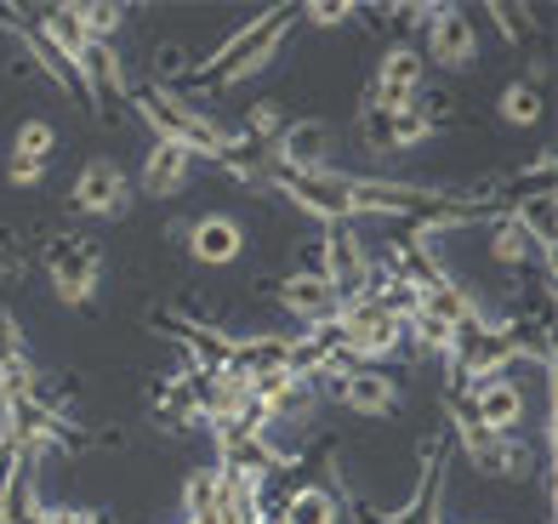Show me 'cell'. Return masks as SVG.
Wrapping results in <instances>:
<instances>
[{
	"label": "cell",
	"mask_w": 558,
	"mask_h": 524,
	"mask_svg": "<svg viewBox=\"0 0 558 524\" xmlns=\"http://www.w3.org/2000/svg\"><path fill=\"white\" fill-rule=\"evenodd\" d=\"M46 280H52V296L69 308H86L97 285H104V252L81 234H58L46 245Z\"/></svg>",
	"instance_id": "cell-4"
},
{
	"label": "cell",
	"mask_w": 558,
	"mask_h": 524,
	"mask_svg": "<svg viewBox=\"0 0 558 524\" xmlns=\"http://www.w3.org/2000/svg\"><path fill=\"white\" fill-rule=\"evenodd\" d=\"M542 524H553V519H542Z\"/></svg>",
	"instance_id": "cell-28"
},
{
	"label": "cell",
	"mask_w": 558,
	"mask_h": 524,
	"mask_svg": "<svg viewBox=\"0 0 558 524\" xmlns=\"http://www.w3.org/2000/svg\"><path fill=\"white\" fill-rule=\"evenodd\" d=\"M194 178V155L189 148H177V143H148V155H143V171H137V194L148 199H171V194H183Z\"/></svg>",
	"instance_id": "cell-18"
},
{
	"label": "cell",
	"mask_w": 558,
	"mask_h": 524,
	"mask_svg": "<svg viewBox=\"0 0 558 524\" xmlns=\"http://www.w3.org/2000/svg\"><path fill=\"white\" fill-rule=\"evenodd\" d=\"M416 46H422L427 69H473L478 63V17L468 7H434Z\"/></svg>",
	"instance_id": "cell-8"
},
{
	"label": "cell",
	"mask_w": 558,
	"mask_h": 524,
	"mask_svg": "<svg viewBox=\"0 0 558 524\" xmlns=\"http://www.w3.org/2000/svg\"><path fill=\"white\" fill-rule=\"evenodd\" d=\"M439 132V120L427 114L422 103L411 109H376V103H360V137L371 155H404V148H416Z\"/></svg>",
	"instance_id": "cell-10"
},
{
	"label": "cell",
	"mask_w": 558,
	"mask_h": 524,
	"mask_svg": "<svg viewBox=\"0 0 558 524\" xmlns=\"http://www.w3.org/2000/svg\"><path fill=\"white\" fill-rule=\"evenodd\" d=\"M325 393H331L348 416H393L404 405V388L383 365H342L337 377L325 382Z\"/></svg>",
	"instance_id": "cell-9"
},
{
	"label": "cell",
	"mask_w": 558,
	"mask_h": 524,
	"mask_svg": "<svg viewBox=\"0 0 558 524\" xmlns=\"http://www.w3.org/2000/svg\"><path fill=\"white\" fill-rule=\"evenodd\" d=\"M274 178H319L331 171V120H286L268 143Z\"/></svg>",
	"instance_id": "cell-7"
},
{
	"label": "cell",
	"mask_w": 558,
	"mask_h": 524,
	"mask_svg": "<svg viewBox=\"0 0 558 524\" xmlns=\"http://www.w3.org/2000/svg\"><path fill=\"white\" fill-rule=\"evenodd\" d=\"M485 17L496 23V29L507 35V40H524V35H536V17H530V12H519V7H501V0H496V7H485Z\"/></svg>",
	"instance_id": "cell-25"
},
{
	"label": "cell",
	"mask_w": 558,
	"mask_h": 524,
	"mask_svg": "<svg viewBox=\"0 0 558 524\" xmlns=\"http://www.w3.org/2000/svg\"><path fill=\"white\" fill-rule=\"evenodd\" d=\"M490 263L496 268H530V263H542V273H547V280H553V257H542L536 252V240H530L524 229H519V222L513 217H507V206L490 217Z\"/></svg>",
	"instance_id": "cell-19"
},
{
	"label": "cell",
	"mask_w": 558,
	"mask_h": 524,
	"mask_svg": "<svg viewBox=\"0 0 558 524\" xmlns=\"http://www.w3.org/2000/svg\"><path fill=\"white\" fill-rule=\"evenodd\" d=\"M450 428H456V444H462V456L478 467V473H490V479H530L536 473V451L519 439V434H490V428H478V422L450 399Z\"/></svg>",
	"instance_id": "cell-3"
},
{
	"label": "cell",
	"mask_w": 558,
	"mask_h": 524,
	"mask_svg": "<svg viewBox=\"0 0 558 524\" xmlns=\"http://www.w3.org/2000/svg\"><path fill=\"white\" fill-rule=\"evenodd\" d=\"M296 23H314V29H348V23H360V7H348V0H308V7H296Z\"/></svg>",
	"instance_id": "cell-24"
},
{
	"label": "cell",
	"mask_w": 558,
	"mask_h": 524,
	"mask_svg": "<svg viewBox=\"0 0 558 524\" xmlns=\"http://www.w3.org/2000/svg\"><path fill=\"white\" fill-rule=\"evenodd\" d=\"M58 155V126L52 120H23L12 132V160H35V166H52Z\"/></svg>",
	"instance_id": "cell-22"
},
{
	"label": "cell",
	"mask_w": 558,
	"mask_h": 524,
	"mask_svg": "<svg viewBox=\"0 0 558 524\" xmlns=\"http://www.w3.org/2000/svg\"><path fill=\"white\" fill-rule=\"evenodd\" d=\"M291 29H296V7H268V12H257V17H245L240 29L217 46V52L194 58L189 74H183L171 92L189 97V92H234V86H245L251 74H263L279 52H286Z\"/></svg>",
	"instance_id": "cell-1"
},
{
	"label": "cell",
	"mask_w": 558,
	"mask_h": 524,
	"mask_svg": "<svg viewBox=\"0 0 558 524\" xmlns=\"http://www.w3.org/2000/svg\"><path fill=\"white\" fill-rule=\"evenodd\" d=\"M81 12V29L92 46H114L120 29H125V7H109V0H86V7H74Z\"/></svg>",
	"instance_id": "cell-23"
},
{
	"label": "cell",
	"mask_w": 558,
	"mask_h": 524,
	"mask_svg": "<svg viewBox=\"0 0 558 524\" xmlns=\"http://www.w3.org/2000/svg\"><path fill=\"white\" fill-rule=\"evenodd\" d=\"M496 114L507 120V126H542V114H547V97H542V86L536 81H507L501 86V97H496Z\"/></svg>",
	"instance_id": "cell-20"
},
{
	"label": "cell",
	"mask_w": 558,
	"mask_h": 524,
	"mask_svg": "<svg viewBox=\"0 0 558 524\" xmlns=\"http://www.w3.org/2000/svg\"><path fill=\"white\" fill-rule=\"evenodd\" d=\"M132 114L143 120L148 132H155V143H177V148H189L194 160H222L228 148H234V132L222 126V120H211L206 109H194V97H183V92H171V86H137L132 97Z\"/></svg>",
	"instance_id": "cell-2"
},
{
	"label": "cell",
	"mask_w": 558,
	"mask_h": 524,
	"mask_svg": "<svg viewBox=\"0 0 558 524\" xmlns=\"http://www.w3.org/2000/svg\"><path fill=\"white\" fill-rule=\"evenodd\" d=\"M274 188L291 199L302 217L325 222V229H337V222H353V199H348V171H319V178H274Z\"/></svg>",
	"instance_id": "cell-12"
},
{
	"label": "cell",
	"mask_w": 558,
	"mask_h": 524,
	"mask_svg": "<svg viewBox=\"0 0 558 524\" xmlns=\"http://www.w3.org/2000/svg\"><path fill=\"white\" fill-rule=\"evenodd\" d=\"M314 268L331 280L337 296H353V291L371 285L376 257H371V245H365V234L353 229V222H337V229H325V245H319V263Z\"/></svg>",
	"instance_id": "cell-11"
},
{
	"label": "cell",
	"mask_w": 558,
	"mask_h": 524,
	"mask_svg": "<svg viewBox=\"0 0 558 524\" xmlns=\"http://www.w3.org/2000/svg\"><path fill=\"white\" fill-rule=\"evenodd\" d=\"M427 92V58L416 40H388L383 58H376V81L365 86V103L376 109H411Z\"/></svg>",
	"instance_id": "cell-6"
},
{
	"label": "cell",
	"mask_w": 558,
	"mask_h": 524,
	"mask_svg": "<svg viewBox=\"0 0 558 524\" xmlns=\"http://www.w3.org/2000/svg\"><path fill=\"white\" fill-rule=\"evenodd\" d=\"M7 183H12V188H40V183H46V166H35V160H7Z\"/></svg>",
	"instance_id": "cell-26"
},
{
	"label": "cell",
	"mask_w": 558,
	"mask_h": 524,
	"mask_svg": "<svg viewBox=\"0 0 558 524\" xmlns=\"http://www.w3.org/2000/svg\"><path fill=\"white\" fill-rule=\"evenodd\" d=\"M263 524H342V496L331 485H291L279 502L263 496Z\"/></svg>",
	"instance_id": "cell-17"
},
{
	"label": "cell",
	"mask_w": 558,
	"mask_h": 524,
	"mask_svg": "<svg viewBox=\"0 0 558 524\" xmlns=\"http://www.w3.org/2000/svg\"><path fill=\"white\" fill-rule=\"evenodd\" d=\"M132 178H125V166L109 160V155H92L81 171H74V183H69V206L81 211V217H97V222H114L132 211Z\"/></svg>",
	"instance_id": "cell-5"
},
{
	"label": "cell",
	"mask_w": 558,
	"mask_h": 524,
	"mask_svg": "<svg viewBox=\"0 0 558 524\" xmlns=\"http://www.w3.org/2000/svg\"><path fill=\"white\" fill-rule=\"evenodd\" d=\"M404 342H411L422 360H427V354H439V360H445V354H450V342H456V331L445 326V319L411 308V314H404Z\"/></svg>",
	"instance_id": "cell-21"
},
{
	"label": "cell",
	"mask_w": 558,
	"mask_h": 524,
	"mask_svg": "<svg viewBox=\"0 0 558 524\" xmlns=\"http://www.w3.org/2000/svg\"><path fill=\"white\" fill-rule=\"evenodd\" d=\"M439 496H445V444L434 439V444H422V479H416L411 502H404L399 513L383 519V513L365 508V502H353V508H360L365 524H445V519H439Z\"/></svg>",
	"instance_id": "cell-15"
},
{
	"label": "cell",
	"mask_w": 558,
	"mask_h": 524,
	"mask_svg": "<svg viewBox=\"0 0 558 524\" xmlns=\"http://www.w3.org/2000/svg\"><path fill=\"white\" fill-rule=\"evenodd\" d=\"M456 405H462L478 428H490V434H519L524 416H530L524 382H513V377H490V382H478L468 393H456Z\"/></svg>",
	"instance_id": "cell-13"
},
{
	"label": "cell",
	"mask_w": 558,
	"mask_h": 524,
	"mask_svg": "<svg viewBox=\"0 0 558 524\" xmlns=\"http://www.w3.org/2000/svg\"><path fill=\"white\" fill-rule=\"evenodd\" d=\"M183 252H189L199 268H234V263L245 257L240 217H228V211H199V217H189Z\"/></svg>",
	"instance_id": "cell-14"
},
{
	"label": "cell",
	"mask_w": 558,
	"mask_h": 524,
	"mask_svg": "<svg viewBox=\"0 0 558 524\" xmlns=\"http://www.w3.org/2000/svg\"><path fill=\"white\" fill-rule=\"evenodd\" d=\"M274 303L286 308V319H296V326L308 331V326H325V319L337 314L342 296L331 291V280H325L319 268H296V273H286V280L274 285Z\"/></svg>",
	"instance_id": "cell-16"
},
{
	"label": "cell",
	"mask_w": 558,
	"mask_h": 524,
	"mask_svg": "<svg viewBox=\"0 0 558 524\" xmlns=\"http://www.w3.org/2000/svg\"><path fill=\"white\" fill-rule=\"evenodd\" d=\"M46 524H109L97 508H52L46 513Z\"/></svg>",
	"instance_id": "cell-27"
}]
</instances>
